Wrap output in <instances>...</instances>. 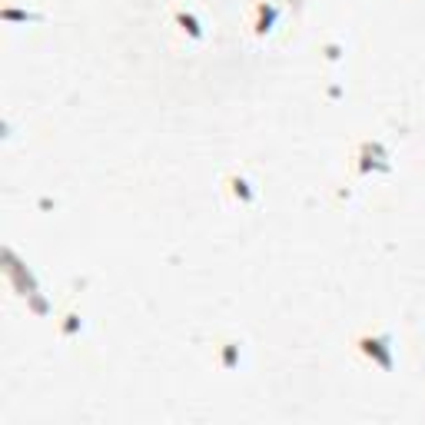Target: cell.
<instances>
[{"label": "cell", "instance_id": "obj_1", "mask_svg": "<svg viewBox=\"0 0 425 425\" xmlns=\"http://www.w3.org/2000/svg\"><path fill=\"white\" fill-rule=\"evenodd\" d=\"M355 353H362L365 359L379 369H392V345H389V335H355L353 339Z\"/></svg>", "mask_w": 425, "mask_h": 425}, {"label": "cell", "instance_id": "obj_2", "mask_svg": "<svg viewBox=\"0 0 425 425\" xmlns=\"http://www.w3.org/2000/svg\"><path fill=\"white\" fill-rule=\"evenodd\" d=\"M223 193L230 196L233 203H240V206H253L256 200V190H253V183L246 180L243 173H230L223 180Z\"/></svg>", "mask_w": 425, "mask_h": 425}, {"label": "cell", "instance_id": "obj_3", "mask_svg": "<svg viewBox=\"0 0 425 425\" xmlns=\"http://www.w3.org/2000/svg\"><path fill=\"white\" fill-rule=\"evenodd\" d=\"M170 21H173V27H176V33H183L186 41H203V23L193 11H186V7H173Z\"/></svg>", "mask_w": 425, "mask_h": 425}, {"label": "cell", "instance_id": "obj_4", "mask_svg": "<svg viewBox=\"0 0 425 425\" xmlns=\"http://www.w3.org/2000/svg\"><path fill=\"white\" fill-rule=\"evenodd\" d=\"M276 17H279V11H276L273 4H269V0H259L253 7V17H249V33H253V37H266V33L273 31Z\"/></svg>", "mask_w": 425, "mask_h": 425}, {"label": "cell", "instance_id": "obj_5", "mask_svg": "<svg viewBox=\"0 0 425 425\" xmlns=\"http://www.w3.org/2000/svg\"><path fill=\"white\" fill-rule=\"evenodd\" d=\"M355 160H359V163H355V170H359V173H369V170H375V166H379V170H385V166H389L379 143H362V146H359V153H355Z\"/></svg>", "mask_w": 425, "mask_h": 425}, {"label": "cell", "instance_id": "obj_6", "mask_svg": "<svg viewBox=\"0 0 425 425\" xmlns=\"http://www.w3.org/2000/svg\"><path fill=\"white\" fill-rule=\"evenodd\" d=\"M216 359L223 369H236L240 365V343H216Z\"/></svg>", "mask_w": 425, "mask_h": 425}]
</instances>
